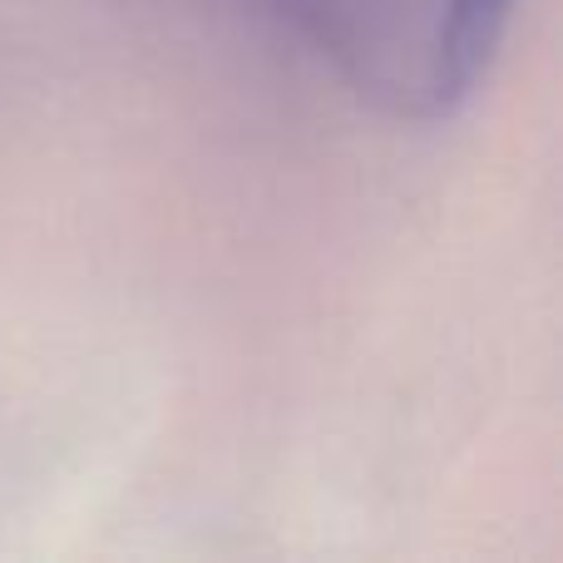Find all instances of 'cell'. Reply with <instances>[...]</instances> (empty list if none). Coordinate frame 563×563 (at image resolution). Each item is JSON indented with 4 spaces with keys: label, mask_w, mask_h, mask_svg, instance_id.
<instances>
[{
    "label": "cell",
    "mask_w": 563,
    "mask_h": 563,
    "mask_svg": "<svg viewBox=\"0 0 563 563\" xmlns=\"http://www.w3.org/2000/svg\"><path fill=\"white\" fill-rule=\"evenodd\" d=\"M515 0H440L435 59H430V109H450L475 89L499 49Z\"/></svg>",
    "instance_id": "obj_1"
}]
</instances>
